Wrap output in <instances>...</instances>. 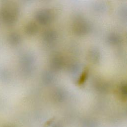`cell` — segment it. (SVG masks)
<instances>
[{"mask_svg": "<svg viewBox=\"0 0 127 127\" xmlns=\"http://www.w3.org/2000/svg\"><path fill=\"white\" fill-rule=\"evenodd\" d=\"M18 8L13 2H8L3 7L1 16L4 23L8 25H13L17 20Z\"/></svg>", "mask_w": 127, "mask_h": 127, "instance_id": "6da1fadb", "label": "cell"}, {"mask_svg": "<svg viewBox=\"0 0 127 127\" xmlns=\"http://www.w3.org/2000/svg\"><path fill=\"white\" fill-rule=\"evenodd\" d=\"M91 29L90 23L84 17L77 16L74 19L72 29L75 35L79 36H85L91 32Z\"/></svg>", "mask_w": 127, "mask_h": 127, "instance_id": "7a4b0ae2", "label": "cell"}, {"mask_svg": "<svg viewBox=\"0 0 127 127\" xmlns=\"http://www.w3.org/2000/svg\"><path fill=\"white\" fill-rule=\"evenodd\" d=\"M53 16V13L51 10L43 9L39 10L36 13L35 18L39 24L42 25H46L51 22Z\"/></svg>", "mask_w": 127, "mask_h": 127, "instance_id": "3957f363", "label": "cell"}, {"mask_svg": "<svg viewBox=\"0 0 127 127\" xmlns=\"http://www.w3.org/2000/svg\"><path fill=\"white\" fill-rule=\"evenodd\" d=\"M57 33L52 29L45 30L42 35L43 40L48 43H51L55 41L57 39Z\"/></svg>", "mask_w": 127, "mask_h": 127, "instance_id": "277c9868", "label": "cell"}, {"mask_svg": "<svg viewBox=\"0 0 127 127\" xmlns=\"http://www.w3.org/2000/svg\"><path fill=\"white\" fill-rule=\"evenodd\" d=\"M93 9L97 12L102 13L105 12L107 9V3L105 1L101 0H97L93 4Z\"/></svg>", "mask_w": 127, "mask_h": 127, "instance_id": "5b68a950", "label": "cell"}, {"mask_svg": "<svg viewBox=\"0 0 127 127\" xmlns=\"http://www.w3.org/2000/svg\"><path fill=\"white\" fill-rule=\"evenodd\" d=\"M25 33L30 36L35 35L38 31V27L34 22H30L26 25L25 28Z\"/></svg>", "mask_w": 127, "mask_h": 127, "instance_id": "8992f818", "label": "cell"}, {"mask_svg": "<svg viewBox=\"0 0 127 127\" xmlns=\"http://www.w3.org/2000/svg\"><path fill=\"white\" fill-rule=\"evenodd\" d=\"M107 41L111 44L116 45L120 43L121 41V36L117 33H111L107 36Z\"/></svg>", "mask_w": 127, "mask_h": 127, "instance_id": "52a82bcc", "label": "cell"}, {"mask_svg": "<svg viewBox=\"0 0 127 127\" xmlns=\"http://www.w3.org/2000/svg\"><path fill=\"white\" fill-rule=\"evenodd\" d=\"M9 41L12 44H17L20 41V37L17 33H12L9 36Z\"/></svg>", "mask_w": 127, "mask_h": 127, "instance_id": "ba28073f", "label": "cell"}, {"mask_svg": "<svg viewBox=\"0 0 127 127\" xmlns=\"http://www.w3.org/2000/svg\"><path fill=\"white\" fill-rule=\"evenodd\" d=\"M120 17L122 18V19L126 20L127 19V8L125 6H123L120 10Z\"/></svg>", "mask_w": 127, "mask_h": 127, "instance_id": "9c48e42d", "label": "cell"}, {"mask_svg": "<svg viewBox=\"0 0 127 127\" xmlns=\"http://www.w3.org/2000/svg\"><path fill=\"white\" fill-rule=\"evenodd\" d=\"M43 0V1H49V0Z\"/></svg>", "mask_w": 127, "mask_h": 127, "instance_id": "30bf717a", "label": "cell"}]
</instances>
